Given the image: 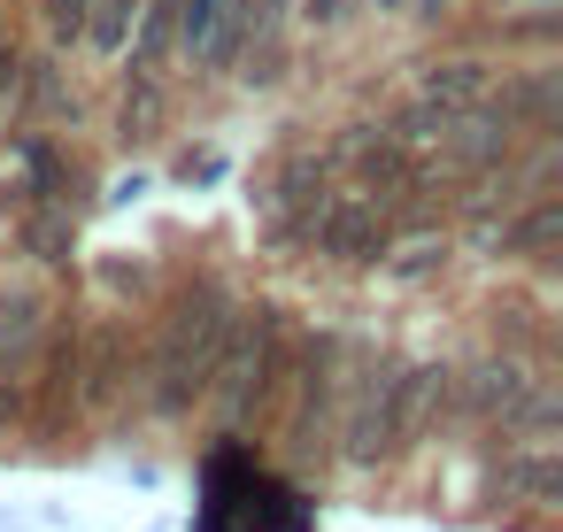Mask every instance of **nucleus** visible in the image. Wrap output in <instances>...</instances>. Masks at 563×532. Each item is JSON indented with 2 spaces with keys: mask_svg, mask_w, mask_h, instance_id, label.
I'll return each instance as SVG.
<instances>
[{
  "mask_svg": "<svg viewBox=\"0 0 563 532\" xmlns=\"http://www.w3.org/2000/svg\"><path fill=\"white\" fill-rule=\"evenodd\" d=\"M332 401H340L332 409L340 417L332 424L340 463L371 470V463L401 455L432 424V409H448V370H432V363H355V378H340Z\"/></svg>",
  "mask_w": 563,
  "mask_h": 532,
  "instance_id": "1",
  "label": "nucleus"
},
{
  "mask_svg": "<svg viewBox=\"0 0 563 532\" xmlns=\"http://www.w3.org/2000/svg\"><path fill=\"white\" fill-rule=\"evenodd\" d=\"M232 293L217 286V278H194L178 301H170V317H163V332H155V355H147V409L155 417H186L201 394H209V370H217V355H224V332H232Z\"/></svg>",
  "mask_w": 563,
  "mask_h": 532,
  "instance_id": "2",
  "label": "nucleus"
},
{
  "mask_svg": "<svg viewBox=\"0 0 563 532\" xmlns=\"http://www.w3.org/2000/svg\"><path fill=\"white\" fill-rule=\"evenodd\" d=\"M278 386H286V317H278V309H247V317H232L224 355H217V370H209L217 417H224V424L271 417Z\"/></svg>",
  "mask_w": 563,
  "mask_h": 532,
  "instance_id": "3",
  "label": "nucleus"
},
{
  "mask_svg": "<svg viewBox=\"0 0 563 532\" xmlns=\"http://www.w3.org/2000/svg\"><path fill=\"white\" fill-rule=\"evenodd\" d=\"M448 409L471 424H501L517 440H548L555 432V386L540 370H525L517 355H486L471 370L448 378Z\"/></svg>",
  "mask_w": 563,
  "mask_h": 532,
  "instance_id": "4",
  "label": "nucleus"
},
{
  "mask_svg": "<svg viewBox=\"0 0 563 532\" xmlns=\"http://www.w3.org/2000/svg\"><path fill=\"white\" fill-rule=\"evenodd\" d=\"M301 240H309L317 255H332V263H386V247H394V209H378L363 186H340V193H317V201H309Z\"/></svg>",
  "mask_w": 563,
  "mask_h": 532,
  "instance_id": "5",
  "label": "nucleus"
},
{
  "mask_svg": "<svg viewBox=\"0 0 563 532\" xmlns=\"http://www.w3.org/2000/svg\"><path fill=\"white\" fill-rule=\"evenodd\" d=\"M132 386V340L124 324H93L78 332V417H109Z\"/></svg>",
  "mask_w": 563,
  "mask_h": 532,
  "instance_id": "6",
  "label": "nucleus"
},
{
  "mask_svg": "<svg viewBox=\"0 0 563 532\" xmlns=\"http://www.w3.org/2000/svg\"><path fill=\"white\" fill-rule=\"evenodd\" d=\"M332 340H317L309 355H301V394H294V417H286V447L309 463V455H324V440H332V394H340V370H332Z\"/></svg>",
  "mask_w": 563,
  "mask_h": 532,
  "instance_id": "7",
  "label": "nucleus"
},
{
  "mask_svg": "<svg viewBox=\"0 0 563 532\" xmlns=\"http://www.w3.org/2000/svg\"><path fill=\"white\" fill-rule=\"evenodd\" d=\"M255 24V0H186L178 9V32H186V55L194 63H209V70H224L232 63V47H240V32Z\"/></svg>",
  "mask_w": 563,
  "mask_h": 532,
  "instance_id": "8",
  "label": "nucleus"
},
{
  "mask_svg": "<svg viewBox=\"0 0 563 532\" xmlns=\"http://www.w3.org/2000/svg\"><path fill=\"white\" fill-rule=\"evenodd\" d=\"M486 101H494V70L471 63V55H455V63H424V78H417V109L455 117V109H486Z\"/></svg>",
  "mask_w": 563,
  "mask_h": 532,
  "instance_id": "9",
  "label": "nucleus"
},
{
  "mask_svg": "<svg viewBox=\"0 0 563 532\" xmlns=\"http://www.w3.org/2000/svg\"><path fill=\"white\" fill-rule=\"evenodd\" d=\"M494 494H501V501H532V509H548V501L563 494V463H555V447H548V440H525L517 455H501Z\"/></svg>",
  "mask_w": 563,
  "mask_h": 532,
  "instance_id": "10",
  "label": "nucleus"
},
{
  "mask_svg": "<svg viewBox=\"0 0 563 532\" xmlns=\"http://www.w3.org/2000/svg\"><path fill=\"white\" fill-rule=\"evenodd\" d=\"M555 101H563V86H555V70H532V78H501V117H509V132H548L555 124Z\"/></svg>",
  "mask_w": 563,
  "mask_h": 532,
  "instance_id": "11",
  "label": "nucleus"
},
{
  "mask_svg": "<svg viewBox=\"0 0 563 532\" xmlns=\"http://www.w3.org/2000/svg\"><path fill=\"white\" fill-rule=\"evenodd\" d=\"M124 24H132V0H93V9H86V40H93L101 55L124 47Z\"/></svg>",
  "mask_w": 563,
  "mask_h": 532,
  "instance_id": "12",
  "label": "nucleus"
},
{
  "mask_svg": "<svg viewBox=\"0 0 563 532\" xmlns=\"http://www.w3.org/2000/svg\"><path fill=\"white\" fill-rule=\"evenodd\" d=\"M440 263H448V247H440V240H409V247H401V263H386V270H394L401 286H417V278H432Z\"/></svg>",
  "mask_w": 563,
  "mask_h": 532,
  "instance_id": "13",
  "label": "nucleus"
},
{
  "mask_svg": "<svg viewBox=\"0 0 563 532\" xmlns=\"http://www.w3.org/2000/svg\"><path fill=\"white\" fill-rule=\"evenodd\" d=\"M40 9H47L55 40H86V9H93V0H40Z\"/></svg>",
  "mask_w": 563,
  "mask_h": 532,
  "instance_id": "14",
  "label": "nucleus"
},
{
  "mask_svg": "<svg viewBox=\"0 0 563 532\" xmlns=\"http://www.w3.org/2000/svg\"><path fill=\"white\" fill-rule=\"evenodd\" d=\"M309 16H317V24H332V16H340V0H309Z\"/></svg>",
  "mask_w": 563,
  "mask_h": 532,
  "instance_id": "15",
  "label": "nucleus"
},
{
  "mask_svg": "<svg viewBox=\"0 0 563 532\" xmlns=\"http://www.w3.org/2000/svg\"><path fill=\"white\" fill-rule=\"evenodd\" d=\"M386 9H409V0H386Z\"/></svg>",
  "mask_w": 563,
  "mask_h": 532,
  "instance_id": "16",
  "label": "nucleus"
}]
</instances>
